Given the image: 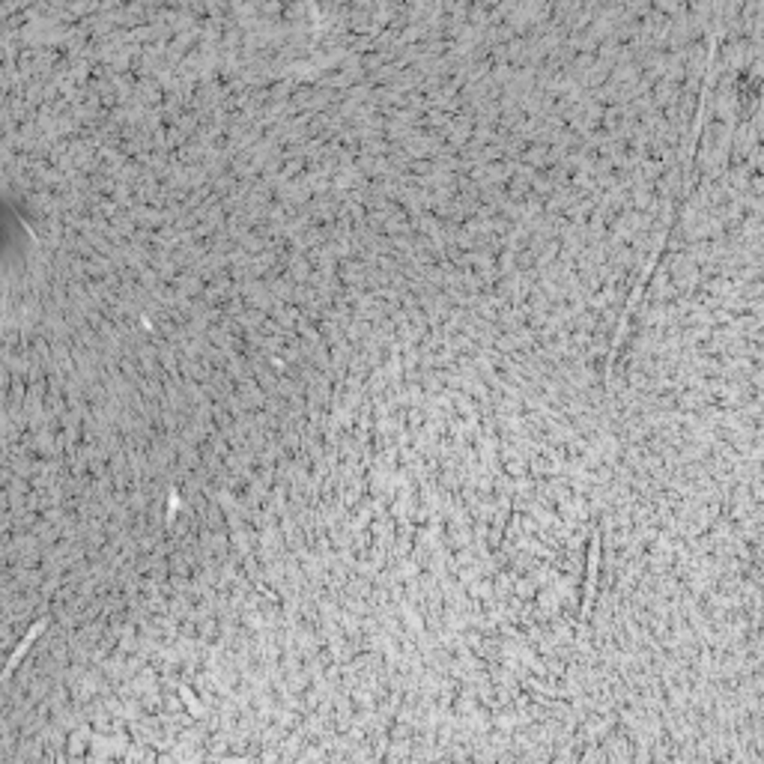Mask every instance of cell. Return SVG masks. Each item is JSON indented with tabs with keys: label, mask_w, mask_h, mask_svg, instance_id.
<instances>
[{
	"label": "cell",
	"mask_w": 764,
	"mask_h": 764,
	"mask_svg": "<svg viewBox=\"0 0 764 764\" xmlns=\"http://www.w3.org/2000/svg\"><path fill=\"white\" fill-rule=\"evenodd\" d=\"M597 553H600V538L594 535V541H591V555H588V588H585V609H582V618L588 615V609H591V600H594V582H597Z\"/></svg>",
	"instance_id": "6da1fadb"
}]
</instances>
